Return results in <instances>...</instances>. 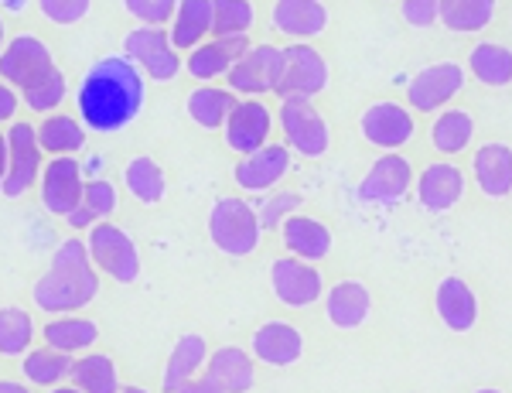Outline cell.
I'll use <instances>...</instances> for the list:
<instances>
[{
  "label": "cell",
  "instance_id": "obj_12",
  "mask_svg": "<svg viewBox=\"0 0 512 393\" xmlns=\"http://www.w3.org/2000/svg\"><path fill=\"white\" fill-rule=\"evenodd\" d=\"M270 291L277 294L280 305L287 308H311L315 301H321V270L311 267L301 257H280L270 264Z\"/></svg>",
  "mask_w": 512,
  "mask_h": 393
},
{
  "label": "cell",
  "instance_id": "obj_7",
  "mask_svg": "<svg viewBox=\"0 0 512 393\" xmlns=\"http://www.w3.org/2000/svg\"><path fill=\"white\" fill-rule=\"evenodd\" d=\"M277 124L280 134H284V144L301 158H325L328 147H332V130H328L325 117L311 100H301V96L280 100Z\"/></svg>",
  "mask_w": 512,
  "mask_h": 393
},
{
  "label": "cell",
  "instance_id": "obj_39",
  "mask_svg": "<svg viewBox=\"0 0 512 393\" xmlns=\"http://www.w3.org/2000/svg\"><path fill=\"white\" fill-rule=\"evenodd\" d=\"M256 24L253 0H212V38L250 35Z\"/></svg>",
  "mask_w": 512,
  "mask_h": 393
},
{
  "label": "cell",
  "instance_id": "obj_52",
  "mask_svg": "<svg viewBox=\"0 0 512 393\" xmlns=\"http://www.w3.org/2000/svg\"><path fill=\"white\" fill-rule=\"evenodd\" d=\"M120 393H151L147 387H137V383H127V387H120Z\"/></svg>",
  "mask_w": 512,
  "mask_h": 393
},
{
  "label": "cell",
  "instance_id": "obj_6",
  "mask_svg": "<svg viewBox=\"0 0 512 393\" xmlns=\"http://www.w3.org/2000/svg\"><path fill=\"white\" fill-rule=\"evenodd\" d=\"M7 175L0 182V195L4 199H24L31 188H38V178H41V168H45V151L38 144V130L35 124L28 120H14L7 127Z\"/></svg>",
  "mask_w": 512,
  "mask_h": 393
},
{
  "label": "cell",
  "instance_id": "obj_4",
  "mask_svg": "<svg viewBox=\"0 0 512 393\" xmlns=\"http://www.w3.org/2000/svg\"><path fill=\"white\" fill-rule=\"evenodd\" d=\"M86 250L99 274H106L117 284H134L140 270H144L134 236L123 226L110 223V219H99L93 229H86Z\"/></svg>",
  "mask_w": 512,
  "mask_h": 393
},
{
  "label": "cell",
  "instance_id": "obj_32",
  "mask_svg": "<svg viewBox=\"0 0 512 393\" xmlns=\"http://www.w3.org/2000/svg\"><path fill=\"white\" fill-rule=\"evenodd\" d=\"M239 103V96L229 86H195L185 100V113L192 117V124L202 130H222L226 117L233 113V106Z\"/></svg>",
  "mask_w": 512,
  "mask_h": 393
},
{
  "label": "cell",
  "instance_id": "obj_36",
  "mask_svg": "<svg viewBox=\"0 0 512 393\" xmlns=\"http://www.w3.org/2000/svg\"><path fill=\"white\" fill-rule=\"evenodd\" d=\"M468 69L478 83L485 86H509L512 83V48L499 45V42H482L472 48L468 55Z\"/></svg>",
  "mask_w": 512,
  "mask_h": 393
},
{
  "label": "cell",
  "instance_id": "obj_28",
  "mask_svg": "<svg viewBox=\"0 0 512 393\" xmlns=\"http://www.w3.org/2000/svg\"><path fill=\"white\" fill-rule=\"evenodd\" d=\"M212 35V0H178L175 18L168 24V38L181 55L192 52Z\"/></svg>",
  "mask_w": 512,
  "mask_h": 393
},
{
  "label": "cell",
  "instance_id": "obj_48",
  "mask_svg": "<svg viewBox=\"0 0 512 393\" xmlns=\"http://www.w3.org/2000/svg\"><path fill=\"white\" fill-rule=\"evenodd\" d=\"M178 393H222V387H219L216 380H212V376L198 373V376H192V380H188Z\"/></svg>",
  "mask_w": 512,
  "mask_h": 393
},
{
  "label": "cell",
  "instance_id": "obj_35",
  "mask_svg": "<svg viewBox=\"0 0 512 393\" xmlns=\"http://www.w3.org/2000/svg\"><path fill=\"white\" fill-rule=\"evenodd\" d=\"M35 335H38V325L28 308H18V305L0 308V359L24 356V352L35 346Z\"/></svg>",
  "mask_w": 512,
  "mask_h": 393
},
{
  "label": "cell",
  "instance_id": "obj_14",
  "mask_svg": "<svg viewBox=\"0 0 512 393\" xmlns=\"http://www.w3.org/2000/svg\"><path fill=\"white\" fill-rule=\"evenodd\" d=\"M291 171V147L287 144H263L250 154H239L233 168V182L243 192H270L287 178Z\"/></svg>",
  "mask_w": 512,
  "mask_h": 393
},
{
  "label": "cell",
  "instance_id": "obj_13",
  "mask_svg": "<svg viewBox=\"0 0 512 393\" xmlns=\"http://www.w3.org/2000/svg\"><path fill=\"white\" fill-rule=\"evenodd\" d=\"M270 130H274V113L270 106L260 100V96H243L233 113L222 124V141H226L229 151L236 154H250L256 147H263L270 141Z\"/></svg>",
  "mask_w": 512,
  "mask_h": 393
},
{
  "label": "cell",
  "instance_id": "obj_41",
  "mask_svg": "<svg viewBox=\"0 0 512 393\" xmlns=\"http://www.w3.org/2000/svg\"><path fill=\"white\" fill-rule=\"evenodd\" d=\"M38 14L55 28H72V24L86 21L93 11V0H35Z\"/></svg>",
  "mask_w": 512,
  "mask_h": 393
},
{
  "label": "cell",
  "instance_id": "obj_38",
  "mask_svg": "<svg viewBox=\"0 0 512 393\" xmlns=\"http://www.w3.org/2000/svg\"><path fill=\"white\" fill-rule=\"evenodd\" d=\"M18 93H21V106H28V110L38 113V117H48V113L59 110L65 103V96H69V79H65L62 69H52L45 79L18 89Z\"/></svg>",
  "mask_w": 512,
  "mask_h": 393
},
{
  "label": "cell",
  "instance_id": "obj_37",
  "mask_svg": "<svg viewBox=\"0 0 512 393\" xmlns=\"http://www.w3.org/2000/svg\"><path fill=\"white\" fill-rule=\"evenodd\" d=\"M437 18L444 21V28L451 31H482L489 28L495 18V0H441V11Z\"/></svg>",
  "mask_w": 512,
  "mask_h": 393
},
{
  "label": "cell",
  "instance_id": "obj_8",
  "mask_svg": "<svg viewBox=\"0 0 512 393\" xmlns=\"http://www.w3.org/2000/svg\"><path fill=\"white\" fill-rule=\"evenodd\" d=\"M55 65V52L48 48L45 38L31 35V31H21V35L7 38L4 52H0V79L11 83L14 89H24L38 79H45Z\"/></svg>",
  "mask_w": 512,
  "mask_h": 393
},
{
  "label": "cell",
  "instance_id": "obj_9",
  "mask_svg": "<svg viewBox=\"0 0 512 393\" xmlns=\"http://www.w3.org/2000/svg\"><path fill=\"white\" fill-rule=\"evenodd\" d=\"M82 188H86V178H82V161L76 154L48 158L45 168H41V178H38L41 209H45L48 216L65 219L72 209L82 206Z\"/></svg>",
  "mask_w": 512,
  "mask_h": 393
},
{
  "label": "cell",
  "instance_id": "obj_40",
  "mask_svg": "<svg viewBox=\"0 0 512 393\" xmlns=\"http://www.w3.org/2000/svg\"><path fill=\"white\" fill-rule=\"evenodd\" d=\"M475 134V120L468 110H448L437 117V124L431 127V141L441 154H458L472 144Z\"/></svg>",
  "mask_w": 512,
  "mask_h": 393
},
{
  "label": "cell",
  "instance_id": "obj_29",
  "mask_svg": "<svg viewBox=\"0 0 512 393\" xmlns=\"http://www.w3.org/2000/svg\"><path fill=\"white\" fill-rule=\"evenodd\" d=\"M72 387H79L82 393H120V370H117V359L110 352H79L72 359V373H69Z\"/></svg>",
  "mask_w": 512,
  "mask_h": 393
},
{
  "label": "cell",
  "instance_id": "obj_54",
  "mask_svg": "<svg viewBox=\"0 0 512 393\" xmlns=\"http://www.w3.org/2000/svg\"><path fill=\"white\" fill-rule=\"evenodd\" d=\"M475 393H502V390H495V387H482V390H475Z\"/></svg>",
  "mask_w": 512,
  "mask_h": 393
},
{
  "label": "cell",
  "instance_id": "obj_15",
  "mask_svg": "<svg viewBox=\"0 0 512 393\" xmlns=\"http://www.w3.org/2000/svg\"><path fill=\"white\" fill-rule=\"evenodd\" d=\"M410 182H414L410 161L390 151L366 171V178H362L355 192H359V199L369 202V206H396V202L407 199Z\"/></svg>",
  "mask_w": 512,
  "mask_h": 393
},
{
  "label": "cell",
  "instance_id": "obj_50",
  "mask_svg": "<svg viewBox=\"0 0 512 393\" xmlns=\"http://www.w3.org/2000/svg\"><path fill=\"white\" fill-rule=\"evenodd\" d=\"M0 393H31L24 383H18V380H7V376H0Z\"/></svg>",
  "mask_w": 512,
  "mask_h": 393
},
{
  "label": "cell",
  "instance_id": "obj_11",
  "mask_svg": "<svg viewBox=\"0 0 512 393\" xmlns=\"http://www.w3.org/2000/svg\"><path fill=\"white\" fill-rule=\"evenodd\" d=\"M280 72H284V48L250 45V52L236 59L233 69L226 72V86L236 96H263L277 89Z\"/></svg>",
  "mask_w": 512,
  "mask_h": 393
},
{
  "label": "cell",
  "instance_id": "obj_45",
  "mask_svg": "<svg viewBox=\"0 0 512 393\" xmlns=\"http://www.w3.org/2000/svg\"><path fill=\"white\" fill-rule=\"evenodd\" d=\"M437 11H441V0H403L400 14L407 24H414V28H431L437 21Z\"/></svg>",
  "mask_w": 512,
  "mask_h": 393
},
{
  "label": "cell",
  "instance_id": "obj_49",
  "mask_svg": "<svg viewBox=\"0 0 512 393\" xmlns=\"http://www.w3.org/2000/svg\"><path fill=\"white\" fill-rule=\"evenodd\" d=\"M7 158H11V151H7V130H0V182L7 175Z\"/></svg>",
  "mask_w": 512,
  "mask_h": 393
},
{
  "label": "cell",
  "instance_id": "obj_2",
  "mask_svg": "<svg viewBox=\"0 0 512 393\" xmlns=\"http://www.w3.org/2000/svg\"><path fill=\"white\" fill-rule=\"evenodd\" d=\"M99 298V270L89 260L86 240L69 236L52 253V264L31 288V301L45 315H76Z\"/></svg>",
  "mask_w": 512,
  "mask_h": 393
},
{
  "label": "cell",
  "instance_id": "obj_21",
  "mask_svg": "<svg viewBox=\"0 0 512 393\" xmlns=\"http://www.w3.org/2000/svg\"><path fill=\"white\" fill-rule=\"evenodd\" d=\"M209 342L202 332H185L178 335V342L171 346L168 359H164V373H161V390L164 393H178L192 376L205 370V359H209Z\"/></svg>",
  "mask_w": 512,
  "mask_h": 393
},
{
  "label": "cell",
  "instance_id": "obj_51",
  "mask_svg": "<svg viewBox=\"0 0 512 393\" xmlns=\"http://www.w3.org/2000/svg\"><path fill=\"white\" fill-rule=\"evenodd\" d=\"M4 45H7V21H4V14H0V52H4Z\"/></svg>",
  "mask_w": 512,
  "mask_h": 393
},
{
  "label": "cell",
  "instance_id": "obj_26",
  "mask_svg": "<svg viewBox=\"0 0 512 393\" xmlns=\"http://www.w3.org/2000/svg\"><path fill=\"white\" fill-rule=\"evenodd\" d=\"M205 376L219 383L222 393H250L256 383V359L239 346H219L205 359Z\"/></svg>",
  "mask_w": 512,
  "mask_h": 393
},
{
  "label": "cell",
  "instance_id": "obj_3",
  "mask_svg": "<svg viewBox=\"0 0 512 393\" xmlns=\"http://www.w3.org/2000/svg\"><path fill=\"white\" fill-rule=\"evenodd\" d=\"M209 240L212 247L226 257H250L260 247V216H256V206H250L239 195H222V199L212 202L209 209Z\"/></svg>",
  "mask_w": 512,
  "mask_h": 393
},
{
  "label": "cell",
  "instance_id": "obj_34",
  "mask_svg": "<svg viewBox=\"0 0 512 393\" xmlns=\"http://www.w3.org/2000/svg\"><path fill=\"white\" fill-rule=\"evenodd\" d=\"M72 359L69 352H59L52 346H31L28 352L21 356V376L31 383V387H41V390H52L59 383L69 380L72 373Z\"/></svg>",
  "mask_w": 512,
  "mask_h": 393
},
{
  "label": "cell",
  "instance_id": "obj_17",
  "mask_svg": "<svg viewBox=\"0 0 512 393\" xmlns=\"http://www.w3.org/2000/svg\"><path fill=\"white\" fill-rule=\"evenodd\" d=\"M250 52V35L236 38H205L192 52H185V72L195 83H212V79H226L236 59Z\"/></svg>",
  "mask_w": 512,
  "mask_h": 393
},
{
  "label": "cell",
  "instance_id": "obj_25",
  "mask_svg": "<svg viewBox=\"0 0 512 393\" xmlns=\"http://www.w3.org/2000/svg\"><path fill=\"white\" fill-rule=\"evenodd\" d=\"M373 311V294L362 281H338L332 291H328V301H325V315L335 329L342 332H352V329H362Z\"/></svg>",
  "mask_w": 512,
  "mask_h": 393
},
{
  "label": "cell",
  "instance_id": "obj_43",
  "mask_svg": "<svg viewBox=\"0 0 512 393\" xmlns=\"http://www.w3.org/2000/svg\"><path fill=\"white\" fill-rule=\"evenodd\" d=\"M301 195L297 192H274L267 195V199L256 206V216H260V226L263 229H280L287 216H294V212H301Z\"/></svg>",
  "mask_w": 512,
  "mask_h": 393
},
{
  "label": "cell",
  "instance_id": "obj_42",
  "mask_svg": "<svg viewBox=\"0 0 512 393\" xmlns=\"http://www.w3.org/2000/svg\"><path fill=\"white\" fill-rule=\"evenodd\" d=\"M82 206L93 212L96 219H110L120 209V192L110 178H89L82 188Z\"/></svg>",
  "mask_w": 512,
  "mask_h": 393
},
{
  "label": "cell",
  "instance_id": "obj_10",
  "mask_svg": "<svg viewBox=\"0 0 512 393\" xmlns=\"http://www.w3.org/2000/svg\"><path fill=\"white\" fill-rule=\"evenodd\" d=\"M328 89V62L315 45L294 42L284 48V72H280V83L274 93L280 100L287 96H301V100H315L318 93Z\"/></svg>",
  "mask_w": 512,
  "mask_h": 393
},
{
  "label": "cell",
  "instance_id": "obj_44",
  "mask_svg": "<svg viewBox=\"0 0 512 393\" xmlns=\"http://www.w3.org/2000/svg\"><path fill=\"white\" fill-rule=\"evenodd\" d=\"M123 11L140 24H151V28H168L175 18L178 0H120Z\"/></svg>",
  "mask_w": 512,
  "mask_h": 393
},
{
  "label": "cell",
  "instance_id": "obj_33",
  "mask_svg": "<svg viewBox=\"0 0 512 393\" xmlns=\"http://www.w3.org/2000/svg\"><path fill=\"white\" fill-rule=\"evenodd\" d=\"M38 130V144L48 158H59V154H79L86 147V124L72 113H48L41 117Z\"/></svg>",
  "mask_w": 512,
  "mask_h": 393
},
{
  "label": "cell",
  "instance_id": "obj_31",
  "mask_svg": "<svg viewBox=\"0 0 512 393\" xmlns=\"http://www.w3.org/2000/svg\"><path fill=\"white\" fill-rule=\"evenodd\" d=\"M123 188L140 206H161L164 195H168V178H164V168L151 154H134L123 165Z\"/></svg>",
  "mask_w": 512,
  "mask_h": 393
},
{
  "label": "cell",
  "instance_id": "obj_53",
  "mask_svg": "<svg viewBox=\"0 0 512 393\" xmlns=\"http://www.w3.org/2000/svg\"><path fill=\"white\" fill-rule=\"evenodd\" d=\"M48 393H82V390L79 387H62V383H59V387H52Z\"/></svg>",
  "mask_w": 512,
  "mask_h": 393
},
{
  "label": "cell",
  "instance_id": "obj_46",
  "mask_svg": "<svg viewBox=\"0 0 512 393\" xmlns=\"http://www.w3.org/2000/svg\"><path fill=\"white\" fill-rule=\"evenodd\" d=\"M21 110V93L11 83L0 79V124H14Z\"/></svg>",
  "mask_w": 512,
  "mask_h": 393
},
{
  "label": "cell",
  "instance_id": "obj_16",
  "mask_svg": "<svg viewBox=\"0 0 512 393\" xmlns=\"http://www.w3.org/2000/svg\"><path fill=\"white\" fill-rule=\"evenodd\" d=\"M465 86V69L458 62H437V65H427L420 69L407 86V100L414 110L420 113H431L437 106H444L448 100L461 93Z\"/></svg>",
  "mask_w": 512,
  "mask_h": 393
},
{
  "label": "cell",
  "instance_id": "obj_5",
  "mask_svg": "<svg viewBox=\"0 0 512 393\" xmlns=\"http://www.w3.org/2000/svg\"><path fill=\"white\" fill-rule=\"evenodd\" d=\"M123 55L144 72L147 83L168 86L185 72V55L171 45L168 28H151V24H144V28L127 31V35H123Z\"/></svg>",
  "mask_w": 512,
  "mask_h": 393
},
{
  "label": "cell",
  "instance_id": "obj_23",
  "mask_svg": "<svg viewBox=\"0 0 512 393\" xmlns=\"http://www.w3.org/2000/svg\"><path fill=\"white\" fill-rule=\"evenodd\" d=\"M270 21L280 35L294 38V42H308L328 28V7L321 0H277Z\"/></svg>",
  "mask_w": 512,
  "mask_h": 393
},
{
  "label": "cell",
  "instance_id": "obj_47",
  "mask_svg": "<svg viewBox=\"0 0 512 393\" xmlns=\"http://www.w3.org/2000/svg\"><path fill=\"white\" fill-rule=\"evenodd\" d=\"M65 223H69L72 233H86V229H93V226L99 223V219H96L86 206H76V209L69 212V216H65Z\"/></svg>",
  "mask_w": 512,
  "mask_h": 393
},
{
  "label": "cell",
  "instance_id": "obj_18",
  "mask_svg": "<svg viewBox=\"0 0 512 393\" xmlns=\"http://www.w3.org/2000/svg\"><path fill=\"white\" fill-rule=\"evenodd\" d=\"M359 127H362V137H366L373 147H383V151H396V147H403L417 130L410 110H403V106L393 103V100H379V103L369 106V110L362 113Z\"/></svg>",
  "mask_w": 512,
  "mask_h": 393
},
{
  "label": "cell",
  "instance_id": "obj_27",
  "mask_svg": "<svg viewBox=\"0 0 512 393\" xmlns=\"http://www.w3.org/2000/svg\"><path fill=\"white\" fill-rule=\"evenodd\" d=\"M475 182L489 199H506L512 192V147L509 144H485L472 158Z\"/></svg>",
  "mask_w": 512,
  "mask_h": 393
},
{
  "label": "cell",
  "instance_id": "obj_24",
  "mask_svg": "<svg viewBox=\"0 0 512 393\" xmlns=\"http://www.w3.org/2000/svg\"><path fill=\"white\" fill-rule=\"evenodd\" d=\"M465 195V175L454 165H427L417 178V202L427 212H448Z\"/></svg>",
  "mask_w": 512,
  "mask_h": 393
},
{
  "label": "cell",
  "instance_id": "obj_30",
  "mask_svg": "<svg viewBox=\"0 0 512 393\" xmlns=\"http://www.w3.org/2000/svg\"><path fill=\"white\" fill-rule=\"evenodd\" d=\"M41 339L45 346L69 352V356H79V352H89L99 342V325L86 315H55L52 322L41 329Z\"/></svg>",
  "mask_w": 512,
  "mask_h": 393
},
{
  "label": "cell",
  "instance_id": "obj_20",
  "mask_svg": "<svg viewBox=\"0 0 512 393\" xmlns=\"http://www.w3.org/2000/svg\"><path fill=\"white\" fill-rule=\"evenodd\" d=\"M280 243H284L291 257H301V260H308V264H315V260H325L328 253H332L335 240H332V229L321 223V219L294 212V216H287L284 223H280Z\"/></svg>",
  "mask_w": 512,
  "mask_h": 393
},
{
  "label": "cell",
  "instance_id": "obj_22",
  "mask_svg": "<svg viewBox=\"0 0 512 393\" xmlns=\"http://www.w3.org/2000/svg\"><path fill=\"white\" fill-rule=\"evenodd\" d=\"M437 318L448 325L451 332H472L478 322V298L472 284L461 281L458 274H448L434 291Z\"/></svg>",
  "mask_w": 512,
  "mask_h": 393
},
{
  "label": "cell",
  "instance_id": "obj_1",
  "mask_svg": "<svg viewBox=\"0 0 512 393\" xmlns=\"http://www.w3.org/2000/svg\"><path fill=\"white\" fill-rule=\"evenodd\" d=\"M147 100V79L127 55H106L86 69L76 93L82 124L96 134H117L140 117Z\"/></svg>",
  "mask_w": 512,
  "mask_h": 393
},
{
  "label": "cell",
  "instance_id": "obj_19",
  "mask_svg": "<svg viewBox=\"0 0 512 393\" xmlns=\"http://www.w3.org/2000/svg\"><path fill=\"white\" fill-rule=\"evenodd\" d=\"M250 356L260 359V363L274 366V370H287V366L301 363L304 356V335L297 325L291 322H263L260 329L253 332V342H250Z\"/></svg>",
  "mask_w": 512,
  "mask_h": 393
}]
</instances>
